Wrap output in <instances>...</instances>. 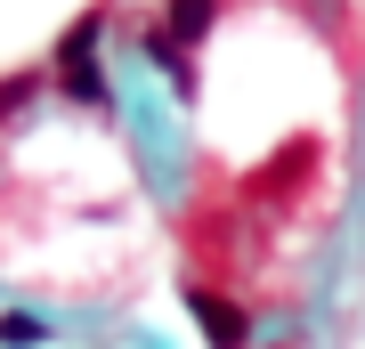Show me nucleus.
<instances>
[{"label":"nucleus","mask_w":365,"mask_h":349,"mask_svg":"<svg viewBox=\"0 0 365 349\" xmlns=\"http://www.w3.org/2000/svg\"><path fill=\"white\" fill-rule=\"evenodd\" d=\"M98 33H106V16L90 9L81 25H66V41H57V90L81 98V106H106V74H98Z\"/></svg>","instance_id":"f257e3e1"},{"label":"nucleus","mask_w":365,"mask_h":349,"mask_svg":"<svg viewBox=\"0 0 365 349\" xmlns=\"http://www.w3.org/2000/svg\"><path fill=\"white\" fill-rule=\"evenodd\" d=\"M187 317L203 325V341H211V349H244V341H252V317L235 309L227 293H211V285H187Z\"/></svg>","instance_id":"f03ea898"},{"label":"nucleus","mask_w":365,"mask_h":349,"mask_svg":"<svg viewBox=\"0 0 365 349\" xmlns=\"http://www.w3.org/2000/svg\"><path fill=\"white\" fill-rule=\"evenodd\" d=\"M309 171H317V138H292L276 163L252 171V195H260V203H292V195L309 187Z\"/></svg>","instance_id":"7ed1b4c3"},{"label":"nucleus","mask_w":365,"mask_h":349,"mask_svg":"<svg viewBox=\"0 0 365 349\" xmlns=\"http://www.w3.org/2000/svg\"><path fill=\"white\" fill-rule=\"evenodd\" d=\"M211 25H220V0H170V9H163V33L179 41V49L211 41Z\"/></svg>","instance_id":"20e7f679"},{"label":"nucleus","mask_w":365,"mask_h":349,"mask_svg":"<svg viewBox=\"0 0 365 349\" xmlns=\"http://www.w3.org/2000/svg\"><path fill=\"white\" fill-rule=\"evenodd\" d=\"M138 49H146V57H155V65H163V74H170V90H179V98H195V65H187V49H179V41H170L163 25H155V33H146V41H138Z\"/></svg>","instance_id":"39448f33"},{"label":"nucleus","mask_w":365,"mask_h":349,"mask_svg":"<svg viewBox=\"0 0 365 349\" xmlns=\"http://www.w3.org/2000/svg\"><path fill=\"white\" fill-rule=\"evenodd\" d=\"M41 333H49V325H41L33 309H0V349H33Z\"/></svg>","instance_id":"423d86ee"},{"label":"nucleus","mask_w":365,"mask_h":349,"mask_svg":"<svg viewBox=\"0 0 365 349\" xmlns=\"http://www.w3.org/2000/svg\"><path fill=\"white\" fill-rule=\"evenodd\" d=\"M33 90H41V81H33V74H16V81H0V114H16V106H25Z\"/></svg>","instance_id":"0eeeda50"}]
</instances>
